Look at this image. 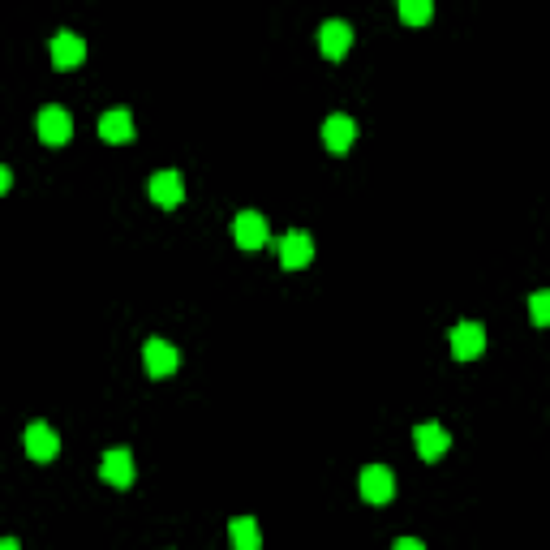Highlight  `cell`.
Segmentation results:
<instances>
[{"label":"cell","instance_id":"cell-1","mask_svg":"<svg viewBox=\"0 0 550 550\" xmlns=\"http://www.w3.org/2000/svg\"><path fill=\"white\" fill-rule=\"evenodd\" d=\"M396 495V477H391L388 465H370L361 469V499L366 503H388Z\"/></svg>","mask_w":550,"mask_h":550},{"label":"cell","instance_id":"cell-2","mask_svg":"<svg viewBox=\"0 0 550 550\" xmlns=\"http://www.w3.org/2000/svg\"><path fill=\"white\" fill-rule=\"evenodd\" d=\"M232 237H237L241 250H259V245H267V220H262L259 211H241L232 220Z\"/></svg>","mask_w":550,"mask_h":550},{"label":"cell","instance_id":"cell-3","mask_svg":"<svg viewBox=\"0 0 550 550\" xmlns=\"http://www.w3.org/2000/svg\"><path fill=\"white\" fill-rule=\"evenodd\" d=\"M486 349V331L477 323H460L452 331V357L456 361H473V357H482Z\"/></svg>","mask_w":550,"mask_h":550},{"label":"cell","instance_id":"cell-4","mask_svg":"<svg viewBox=\"0 0 550 550\" xmlns=\"http://www.w3.org/2000/svg\"><path fill=\"white\" fill-rule=\"evenodd\" d=\"M69 133H74V121H69L65 108H44V113H39V138L48 146L69 142Z\"/></svg>","mask_w":550,"mask_h":550},{"label":"cell","instance_id":"cell-5","mask_svg":"<svg viewBox=\"0 0 550 550\" xmlns=\"http://www.w3.org/2000/svg\"><path fill=\"white\" fill-rule=\"evenodd\" d=\"M56 447H61V438H56V430H52L48 421H31L26 426V452H31V460H52Z\"/></svg>","mask_w":550,"mask_h":550},{"label":"cell","instance_id":"cell-6","mask_svg":"<svg viewBox=\"0 0 550 550\" xmlns=\"http://www.w3.org/2000/svg\"><path fill=\"white\" fill-rule=\"evenodd\" d=\"M99 477L113 486H130L133 482V456L125 447H113V452L99 460Z\"/></svg>","mask_w":550,"mask_h":550},{"label":"cell","instance_id":"cell-7","mask_svg":"<svg viewBox=\"0 0 550 550\" xmlns=\"http://www.w3.org/2000/svg\"><path fill=\"white\" fill-rule=\"evenodd\" d=\"M353 138H357L353 116H344V113L327 116V125H323V142H327V151H336V155H344V151L353 146Z\"/></svg>","mask_w":550,"mask_h":550},{"label":"cell","instance_id":"cell-8","mask_svg":"<svg viewBox=\"0 0 550 550\" xmlns=\"http://www.w3.org/2000/svg\"><path fill=\"white\" fill-rule=\"evenodd\" d=\"M142 357H146V370L155 374V378H163V374H172L181 366V353L168 340H146Z\"/></svg>","mask_w":550,"mask_h":550},{"label":"cell","instance_id":"cell-9","mask_svg":"<svg viewBox=\"0 0 550 550\" xmlns=\"http://www.w3.org/2000/svg\"><path fill=\"white\" fill-rule=\"evenodd\" d=\"M52 61H56V69H78L86 61V44H82L78 34L61 31L52 39Z\"/></svg>","mask_w":550,"mask_h":550},{"label":"cell","instance_id":"cell-10","mask_svg":"<svg viewBox=\"0 0 550 550\" xmlns=\"http://www.w3.org/2000/svg\"><path fill=\"white\" fill-rule=\"evenodd\" d=\"M151 198L160 202V207H181V198H185V185H181V172L172 168H163L151 177Z\"/></svg>","mask_w":550,"mask_h":550},{"label":"cell","instance_id":"cell-11","mask_svg":"<svg viewBox=\"0 0 550 550\" xmlns=\"http://www.w3.org/2000/svg\"><path fill=\"white\" fill-rule=\"evenodd\" d=\"M309 259H314V241H309L306 232H289V237L280 241V262H284L289 271H297V267H306Z\"/></svg>","mask_w":550,"mask_h":550},{"label":"cell","instance_id":"cell-12","mask_svg":"<svg viewBox=\"0 0 550 550\" xmlns=\"http://www.w3.org/2000/svg\"><path fill=\"white\" fill-rule=\"evenodd\" d=\"M319 44H323V56L340 61L344 52L353 48V26H349V22H327L323 34H319Z\"/></svg>","mask_w":550,"mask_h":550},{"label":"cell","instance_id":"cell-13","mask_svg":"<svg viewBox=\"0 0 550 550\" xmlns=\"http://www.w3.org/2000/svg\"><path fill=\"white\" fill-rule=\"evenodd\" d=\"M417 452H421V460H438V456L447 452V447H452V438H447V430H443V426H435V421H430V426H417Z\"/></svg>","mask_w":550,"mask_h":550},{"label":"cell","instance_id":"cell-14","mask_svg":"<svg viewBox=\"0 0 550 550\" xmlns=\"http://www.w3.org/2000/svg\"><path fill=\"white\" fill-rule=\"evenodd\" d=\"M99 138L103 142H130L133 138V121H130V113H103L99 116Z\"/></svg>","mask_w":550,"mask_h":550},{"label":"cell","instance_id":"cell-15","mask_svg":"<svg viewBox=\"0 0 550 550\" xmlns=\"http://www.w3.org/2000/svg\"><path fill=\"white\" fill-rule=\"evenodd\" d=\"M228 534H232V546L237 550H259V525H254L250 516H237Z\"/></svg>","mask_w":550,"mask_h":550},{"label":"cell","instance_id":"cell-16","mask_svg":"<svg viewBox=\"0 0 550 550\" xmlns=\"http://www.w3.org/2000/svg\"><path fill=\"white\" fill-rule=\"evenodd\" d=\"M430 14H435V9H430V0H405V5H400V17H405L408 26L430 22Z\"/></svg>","mask_w":550,"mask_h":550},{"label":"cell","instance_id":"cell-17","mask_svg":"<svg viewBox=\"0 0 550 550\" xmlns=\"http://www.w3.org/2000/svg\"><path fill=\"white\" fill-rule=\"evenodd\" d=\"M529 319L537 327H550V292H534V301H529Z\"/></svg>","mask_w":550,"mask_h":550},{"label":"cell","instance_id":"cell-18","mask_svg":"<svg viewBox=\"0 0 550 550\" xmlns=\"http://www.w3.org/2000/svg\"><path fill=\"white\" fill-rule=\"evenodd\" d=\"M391 550H426V546H421L417 537H400V542H396V546H391Z\"/></svg>","mask_w":550,"mask_h":550},{"label":"cell","instance_id":"cell-19","mask_svg":"<svg viewBox=\"0 0 550 550\" xmlns=\"http://www.w3.org/2000/svg\"><path fill=\"white\" fill-rule=\"evenodd\" d=\"M0 550H17V542H14V537H9V542H5V546H0Z\"/></svg>","mask_w":550,"mask_h":550}]
</instances>
